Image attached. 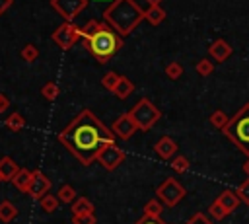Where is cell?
Masks as SVG:
<instances>
[{"label":"cell","instance_id":"11","mask_svg":"<svg viewBox=\"0 0 249 224\" xmlns=\"http://www.w3.org/2000/svg\"><path fill=\"white\" fill-rule=\"evenodd\" d=\"M49 189H51V179H49L45 173H41L39 169H33V179H31V185H29L27 195H29L31 199L39 201L43 195L49 193Z\"/></svg>","mask_w":249,"mask_h":224},{"label":"cell","instance_id":"9","mask_svg":"<svg viewBox=\"0 0 249 224\" xmlns=\"http://www.w3.org/2000/svg\"><path fill=\"white\" fill-rule=\"evenodd\" d=\"M51 6L62 16L64 21H72L88 6V0H51Z\"/></svg>","mask_w":249,"mask_h":224},{"label":"cell","instance_id":"24","mask_svg":"<svg viewBox=\"0 0 249 224\" xmlns=\"http://www.w3.org/2000/svg\"><path fill=\"white\" fill-rule=\"evenodd\" d=\"M10 131H14V132H18V131H21L23 127H25V119H23V115L21 113H10L8 115V119H6V123H4Z\"/></svg>","mask_w":249,"mask_h":224},{"label":"cell","instance_id":"32","mask_svg":"<svg viewBox=\"0 0 249 224\" xmlns=\"http://www.w3.org/2000/svg\"><path fill=\"white\" fill-rule=\"evenodd\" d=\"M181 74H183V64H181V62L173 60V62H169V64L165 66V76H167V78H171V80H179Z\"/></svg>","mask_w":249,"mask_h":224},{"label":"cell","instance_id":"39","mask_svg":"<svg viewBox=\"0 0 249 224\" xmlns=\"http://www.w3.org/2000/svg\"><path fill=\"white\" fill-rule=\"evenodd\" d=\"M243 171H245V175L249 177V156H247V160H245V164H243Z\"/></svg>","mask_w":249,"mask_h":224},{"label":"cell","instance_id":"17","mask_svg":"<svg viewBox=\"0 0 249 224\" xmlns=\"http://www.w3.org/2000/svg\"><path fill=\"white\" fill-rule=\"evenodd\" d=\"M144 19L150 25H160L165 19V10L161 6H148V10H144Z\"/></svg>","mask_w":249,"mask_h":224},{"label":"cell","instance_id":"41","mask_svg":"<svg viewBox=\"0 0 249 224\" xmlns=\"http://www.w3.org/2000/svg\"><path fill=\"white\" fill-rule=\"evenodd\" d=\"M93 2H109V4H111L113 0H93Z\"/></svg>","mask_w":249,"mask_h":224},{"label":"cell","instance_id":"36","mask_svg":"<svg viewBox=\"0 0 249 224\" xmlns=\"http://www.w3.org/2000/svg\"><path fill=\"white\" fill-rule=\"evenodd\" d=\"M134 224H167V222H163L161 218H150V216H142L140 220H136Z\"/></svg>","mask_w":249,"mask_h":224},{"label":"cell","instance_id":"6","mask_svg":"<svg viewBox=\"0 0 249 224\" xmlns=\"http://www.w3.org/2000/svg\"><path fill=\"white\" fill-rule=\"evenodd\" d=\"M185 195H187L185 187L175 177L163 179V183H160L156 189V199H160L163 203V206H175L179 201L185 199Z\"/></svg>","mask_w":249,"mask_h":224},{"label":"cell","instance_id":"29","mask_svg":"<svg viewBox=\"0 0 249 224\" xmlns=\"http://www.w3.org/2000/svg\"><path fill=\"white\" fill-rule=\"evenodd\" d=\"M21 58L25 60V62H35L37 58H39V49L33 45V43H27V45H23V49H21Z\"/></svg>","mask_w":249,"mask_h":224},{"label":"cell","instance_id":"1","mask_svg":"<svg viewBox=\"0 0 249 224\" xmlns=\"http://www.w3.org/2000/svg\"><path fill=\"white\" fill-rule=\"evenodd\" d=\"M58 142L82 164L89 166L97 160L99 152L115 142V132L105 127L91 109H82L60 132Z\"/></svg>","mask_w":249,"mask_h":224},{"label":"cell","instance_id":"19","mask_svg":"<svg viewBox=\"0 0 249 224\" xmlns=\"http://www.w3.org/2000/svg\"><path fill=\"white\" fill-rule=\"evenodd\" d=\"M70 210H72V214H88V212H93L95 206H93V203H91L89 199L78 197V199L70 205Z\"/></svg>","mask_w":249,"mask_h":224},{"label":"cell","instance_id":"12","mask_svg":"<svg viewBox=\"0 0 249 224\" xmlns=\"http://www.w3.org/2000/svg\"><path fill=\"white\" fill-rule=\"evenodd\" d=\"M154 150H156V154H158L161 160H171V158H175V154H177V142H175L171 136L163 134V136L158 138V142L154 144Z\"/></svg>","mask_w":249,"mask_h":224},{"label":"cell","instance_id":"26","mask_svg":"<svg viewBox=\"0 0 249 224\" xmlns=\"http://www.w3.org/2000/svg\"><path fill=\"white\" fill-rule=\"evenodd\" d=\"M119 80H121V74H117L115 70H109V72H105V74H103V78H101V84H103V88H105V90L113 92V90L117 88Z\"/></svg>","mask_w":249,"mask_h":224},{"label":"cell","instance_id":"15","mask_svg":"<svg viewBox=\"0 0 249 224\" xmlns=\"http://www.w3.org/2000/svg\"><path fill=\"white\" fill-rule=\"evenodd\" d=\"M31 179H33V171L31 169H25V168H19L18 175L12 179L14 187L21 193H27L29 191V185H31Z\"/></svg>","mask_w":249,"mask_h":224},{"label":"cell","instance_id":"20","mask_svg":"<svg viewBox=\"0 0 249 224\" xmlns=\"http://www.w3.org/2000/svg\"><path fill=\"white\" fill-rule=\"evenodd\" d=\"M16 216H18V206L12 201H2L0 203V220L8 224V222L16 220Z\"/></svg>","mask_w":249,"mask_h":224},{"label":"cell","instance_id":"37","mask_svg":"<svg viewBox=\"0 0 249 224\" xmlns=\"http://www.w3.org/2000/svg\"><path fill=\"white\" fill-rule=\"evenodd\" d=\"M8 107H10V99H8L4 93H0V113L8 111Z\"/></svg>","mask_w":249,"mask_h":224},{"label":"cell","instance_id":"27","mask_svg":"<svg viewBox=\"0 0 249 224\" xmlns=\"http://www.w3.org/2000/svg\"><path fill=\"white\" fill-rule=\"evenodd\" d=\"M58 93H60V88H58V84H54V82H47V84H43V88H41V95H43L47 101L56 99Z\"/></svg>","mask_w":249,"mask_h":224},{"label":"cell","instance_id":"25","mask_svg":"<svg viewBox=\"0 0 249 224\" xmlns=\"http://www.w3.org/2000/svg\"><path fill=\"white\" fill-rule=\"evenodd\" d=\"M189 168H191V162H189V158L187 156H175V158H171V169L175 171V173H187L189 171Z\"/></svg>","mask_w":249,"mask_h":224},{"label":"cell","instance_id":"3","mask_svg":"<svg viewBox=\"0 0 249 224\" xmlns=\"http://www.w3.org/2000/svg\"><path fill=\"white\" fill-rule=\"evenodd\" d=\"M103 21L124 37L130 35L140 21H144V10L134 0H113L103 10Z\"/></svg>","mask_w":249,"mask_h":224},{"label":"cell","instance_id":"42","mask_svg":"<svg viewBox=\"0 0 249 224\" xmlns=\"http://www.w3.org/2000/svg\"><path fill=\"white\" fill-rule=\"evenodd\" d=\"M2 181H4V175H2V173H0V183H2Z\"/></svg>","mask_w":249,"mask_h":224},{"label":"cell","instance_id":"23","mask_svg":"<svg viewBox=\"0 0 249 224\" xmlns=\"http://www.w3.org/2000/svg\"><path fill=\"white\" fill-rule=\"evenodd\" d=\"M58 205H60V201H58V197H54L53 193H47V195H43V197L39 199V206H41L45 212H54V210L58 208Z\"/></svg>","mask_w":249,"mask_h":224},{"label":"cell","instance_id":"28","mask_svg":"<svg viewBox=\"0 0 249 224\" xmlns=\"http://www.w3.org/2000/svg\"><path fill=\"white\" fill-rule=\"evenodd\" d=\"M228 121H230V119H228V115H226L222 109H216L214 113H210V125H212L214 129H220V131H222V129L228 125Z\"/></svg>","mask_w":249,"mask_h":224},{"label":"cell","instance_id":"33","mask_svg":"<svg viewBox=\"0 0 249 224\" xmlns=\"http://www.w3.org/2000/svg\"><path fill=\"white\" fill-rule=\"evenodd\" d=\"M72 224H97L95 214L88 212V214H72Z\"/></svg>","mask_w":249,"mask_h":224},{"label":"cell","instance_id":"38","mask_svg":"<svg viewBox=\"0 0 249 224\" xmlns=\"http://www.w3.org/2000/svg\"><path fill=\"white\" fill-rule=\"evenodd\" d=\"M12 2H14V0H0V16H2L10 6H12Z\"/></svg>","mask_w":249,"mask_h":224},{"label":"cell","instance_id":"13","mask_svg":"<svg viewBox=\"0 0 249 224\" xmlns=\"http://www.w3.org/2000/svg\"><path fill=\"white\" fill-rule=\"evenodd\" d=\"M208 53H210V56H212L216 62H224L226 58H230V56H231L233 49H231V45H230V43H226V39H216V41H212V43H210Z\"/></svg>","mask_w":249,"mask_h":224},{"label":"cell","instance_id":"18","mask_svg":"<svg viewBox=\"0 0 249 224\" xmlns=\"http://www.w3.org/2000/svg\"><path fill=\"white\" fill-rule=\"evenodd\" d=\"M132 92H134V84H132V80L121 74V80H119L117 88L113 90L115 97H119V99H126V97H128V95H130Z\"/></svg>","mask_w":249,"mask_h":224},{"label":"cell","instance_id":"14","mask_svg":"<svg viewBox=\"0 0 249 224\" xmlns=\"http://www.w3.org/2000/svg\"><path fill=\"white\" fill-rule=\"evenodd\" d=\"M216 201L228 210V214H231V212L241 205V201H239V197H237V193H235L233 189H226V191H222V193L216 197Z\"/></svg>","mask_w":249,"mask_h":224},{"label":"cell","instance_id":"16","mask_svg":"<svg viewBox=\"0 0 249 224\" xmlns=\"http://www.w3.org/2000/svg\"><path fill=\"white\" fill-rule=\"evenodd\" d=\"M19 171V166L10 158V156H4L0 160V173L4 175V181H12Z\"/></svg>","mask_w":249,"mask_h":224},{"label":"cell","instance_id":"5","mask_svg":"<svg viewBox=\"0 0 249 224\" xmlns=\"http://www.w3.org/2000/svg\"><path fill=\"white\" fill-rule=\"evenodd\" d=\"M128 115L134 119L138 131H144V132L150 131V129L160 121V117H161L160 109H158L148 97L138 99V103H136L132 109H128Z\"/></svg>","mask_w":249,"mask_h":224},{"label":"cell","instance_id":"21","mask_svg":"<svg viewBox=\"0 0 249 224\" xmlns=\"http://www.w3.org/2000/svg\"><path fill=\"white\" fill-rule=\"evenodd\" d=\"M161 210H163V203H161L160 199H150V201L144 205V208H142L144 216H150V218H160Z\"/></svg>","mask_w":249,"mask_h":224},{"label":"cell","instance_id":"4","mask_svg":"<svg viewBox=\"0 0 249 224\" xmlns=\"http://www.w3.org/2000/svg\"><path fill=\"white\" fill-rule=\"evenodd\" d=\"M222 132L245 154L249 156V101L237 109V113L228 121Z\"/></svg>","mask_w":249,"mask_h":224},{"label":"cell","instance_id":"34","mask_svg":"<svg viewBox=\"0 0 249 224\" xmlns=\"http://www.w3.org/2000/svg\"><path fill=\"white\" fill-rule=\"evenodd\" d=\"M235 193H237V197H239V201L243 205H249V177L235 189Z\"/></svg>","mask_w":249,"mask_h":224},{"label":"cell","instance_id":"30","mask_svg":"<svg viewBox=\"0 0 249 224\" xmlns=\"http://www.w3.org/2000/svg\"><path fill=\"white\" fill-rule=\"evenodd\" d=\"M208 212H210V216L214 218V220H222V218H226L228 216V210L214 199L212 203H210V206H208Z\"/></svg>","mask_w":249,"mask_h":224},{"label":"cell","instance_id":"31","mask_svg":"<svg viewBox=\"0 0 249 224\" xmlns=\"http://www.w3.org/2000/svg\"><path fill=\"white\" fill-rule=\"evenodd\" d=\"M195 70H196L200 76H210V74L214 72V64H212V60H210V58H200V60L196 62Z\"/></svg>","mask_w":249,"mask_h":224},{"label":"cell","instance_id":"22","mask_svg":"<svg viewBox=\"0 0 249 224\" xmlns=\"http://www.w3.org/2000/svg\"><path fill=\"white\" fill-rule=\"evenodd\" d=\"M56 197H58V201H60V203H64V205H72V203L78 199L76 189H74L72 185H62V187L58 189Z\"/></svg>","mask_w":249,"mask_h":224},{"label":"cell","instance_id":"2","mask_svg":"<svg viewBox=\"0 0 249 224\" xmlns=\"http://www.w3.org/2000/svg\"><path fill=\"white\" fill-rule=\"evenodd\" d=\"M80 37L84 41V47L101 64L109 62L123 47V35H119L109 23L99 19H89L84 27H80Z\"/></svg>","mask_w":249,"mask_h":224},{"label":"cell","instance_id":"7","mask_svg":"<svg viewBox=\"0 0 249 224\" xmlns=\"http://www.w3.org/2000/svg\"><path fill=\"white\" fill-rule=\"evenodd\" d=\"M51 39H53L62 51H70V47H74L78 41H82V37H80V27H78L74 21H64V23H60V25L53 31Z\"/></svg>","mask_w":249,"mask_h":224},{"label":"cell","instance_id":"8","mask_svg":"<svg viewBox=\"0 0 249 224\" xmlns=\"http://www.w3.org/2000/svg\"><path fill=\"white\" fill-rule=\"evenodd\" d=\"M126 160V154H124V150L123 148H119L115 142L113 144H107L101 152H99V156H97V160L95 162H99L105 169H117L123 162Z\"/></svg>","mask_w":249,"mask_h":224},{"label":"cell","instance_id":"40","mask_svg":"<svg viewBox=\"0 0 249 224\" xmlns=\"http://www.w3.org/2000/svg\"><path fill=\"white\" fill-rule=\"evenodd\" d=\"M146 2H148L150 6H160V4L163 2V0H146Z\"/></svg>","mask_w":249,"mask_h":224},{"label":"cell","instance_id":"35","mask_svg":"<svg viewBox=\"0 0 249 224\" xmlns=\"http://www.w3.org/2000/svg\"><path fill=\"white\" fill-rule=\"evenodd\" d=\"M187 224H212V222L208 220V216H206V214L196 212V214H193V216L187 220Z\"/></svg>","mask_w":249,"mask_h":224},{"label":"cell","instance_id":"10","mask_svg":"<svg viewBox=\"0 0 249 224\" xmlns=\"http://www.w3.org/2000/svg\"><path fill=\"white\" fill-rule=\"evenodd\" d=\"M111 131L115 132V136H119V138H123V140H128V138L138 131V127H136L134 119H132V117L128 115V111H126V113H123L121 117H117V119L113 121Z\"/></svg>","mask_w":249,"mask_h":224}]
</instances>
